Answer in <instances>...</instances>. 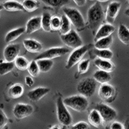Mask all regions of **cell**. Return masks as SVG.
Returning <instances> with one entry per match:
<instances>
[{
    "mask_svg": "<svg viewBox=\"0 0 129 129\" xmlns=\"http://www.w3.org/2000/svg\"><path fill=\"white\" fill-rule=\"evenodd\" d=\"M69 52H70L69 49L66 47H53L43 52L36 57L34 60L37 61L39 59H44L52 60V59L64 56Z\"/></svg>",
    "mask_w": 129,
    "mask_h": 129,
    "instance_id": "obj_7",
    "label": "cell"
},
{
    "mask_svg": "<svg viewBox=\"0 0 129 129\" xmlns=\"http://www.w3.org/2000/svg\"><path fill=\"white\" fill-rule=\"evenodd\" d=\"M114 30L115 27L112 25L107 23L101 25V26L95 33L94 41L96 42L101 39L110 36L113 32H114Z\"/></svg>",
    "mask_w": 129,
    "mask_h": 129,
    "instance_id": "obj_14",
    "label": "cell"
},
{
    "mask_svg": "<svg viewBox=\"0 0 129 129\" xmlns=\"http://www.w3.org/2000/svg\"><path fill=\"white\" fill-rule=\"evenodd\" d=\"M8 118L5 114L4 112L0 109V129H3L5 126L7 125Z\"/></svg>",
    "mask_w": 129,
    "mask_h": 129,
    "instance_id": "obj_37",
    "label": "cell"
},
{
    "mask_svg": "<svg viewBox=\"0 0 129 129\" xmlns=\"http://www.w3.org/2000/svg\"><path fill=\"white\" fill-rule=\"evenodd\" d=\"M50 88L46 87H38L27 93V97L32 101H38L50 92Z\"/></svg>",
    "mask_w": 129,
    "mask_h": 129,
    "instance_id": "obj_15",
    "label": "cell"
},
{
    "mask_svg": "<svg viewBox=\"0 0 129 129\" xmlns=\"http://www.w3.org/2000/svg\"><path fill=\"white\" fill-rule=\"evenodd\" d=\"M50 129H60V128H59V126H57V125H55V126L50 128Z\"/></svg>",
    "mask_w": 129,
    "mask_h": 129,
    "instance_id": "obj_44",
    "label": "cell"
},
{
    "mask_svg": "<svg viewBox=\"0 0 129 129\" xmlns=\"http://www.w3.org/2000/svg\"><path fill=\"white\" fill-rule=\"evenodd\" d=\"M94 64L100 71H105L109 73L112 72L115 69L114 65L110 61L105 60L102 59H95L94 61Z\"/></svg>",
    "mask_w": 129,
    "mask_h": 129,
    "instance_id": "obj_18",
    "label": "cell"
},
{
    "mask_svg": "<svg viewBox=\"0 0 129 129\" xmlns=\"http://www.w3.org/2000/svg\"><path fill=\"white\" fill-rule=\"evenodd\" d=\"M100 98L105 103H111L115 99L116 90L109 83L101 85L98 91Z\"/></svg>",
    "mask_w": 129,
    "mask_h": 129,
    "instance_id": "obj_10",
    "label": "cell"
},
{
    "mask_svg": "<svg viewBox=\"0 0 129 129\" xmlns=\"http://www.w3.org/2000/svg\"><path fill=\"white\" fill-rule=\"evenodd\" d=\"M36 62L38 65L40 71L43 73H46L50 71L54 65V63L50 59H39V60H37Z\"/></svg>",
    "mask_w": 129,
    "mask_h": 129,
    "instance_id": "obj_26",
    "label": "cell"
},
{
    "mask_svg": "<svg viewBox=\"0 0 129 129\" xmlns=\"http://www.w3.org/2000/svg\"><path fill=\"white\" fill-rule=\"evenodd\" d=\"M57 120L61 125L63 126H69L72 123V117L67 107L63 103V100L59 97L56 101Z\"/></svg>",
    "mask_w": 129,
    "mask_h": 129,
    "instance_id": "obj_4",
    "label": "cell"
},
{
    "mask_svg": "<svg viewBox=\"0 0 129 129\" xmlns=\"http://www.w3.org/2000/svg\"><path fill=\"white\" fill-rule=\"evenodd\" d=\"M30 63L28 61L22 56H18L14 61L16 67L21 71H24L27 70L29 66Z\"/></svg>",
    "mask_w": 129,
    "mask_h": 129,
    "instance_id": "obj_28",
    "label": "cell"
},
{
    "mask_svg": "<svg viewBox=\"0 0 129 129\" xmlns=\"http://www.w3.org/2000/svg\"><path fill=\"white\" fill-rule=\"evenodd\" d=\"M110 129H124L123 125L119 122L115 121L113 122L110 125Z\"/></svg>",
    "mask_w": 129,
    "mask_h": 129,
    "instance_id": "obj_39",
    "label": "cell"
},
{
    "mask_svg": "<svg viewBox=\"0 0 129 129\" xmlns=\"http://www.w3.org/2000/svg\"><path fill=\"white\" fill-rule=\"evenodd\" d=\"M51 18L50 13L45 12L41 16V28L45 32H50L51 29Z\"/></svg>",
    "mask_w": 129,
    "mask_h": 129,
    "instance_id": "obj_27",
    "label": "cell"
},
{
    "mask_svg": "<svg viewBox=\"0 0 129 129\" xmlns=\"http://www.w3.org/2000/svg\"><path fill=\"white\" fill-rule=\"evenodd\" d=\"M95 109L100 113V116L103 119V121L104 122H107V123L112 122L115 120L117 117V112L112 107L104 103L97 104Z\"/></svg>",
    "mask_w": 129,
    "mask_h": 129,
    "instance_id": "obj_9",
    "label": "cell"
},
{
    "mask_svg": "<svg viewBox=\"0 0 129 129\" xmlns=\"http://www.w3.org/2000/svg\"><path fill=\"white\" fill-rule=\"evenodd\" d=\"M90 65V61L88 59L81 61L78 63V72L79 74H83L87 73L88 71Z\"/></svg>",
    "mask_w": 129,
    "mask_h": 129,
    "instance_id": "obj_35",
    "label": "cell"
},
{
    "mask_svg": "<svg viewBox=\"0 0 129 129\" xmlns=\"http://www.w3.org/2000/svg\"><path fill=\"white\" fill-rule=\"evenodd\" d=\"M63 12L77 30L81 32L85 29V22L79 10L74 8L64 7Z\"/></svg>",
    "mask_w": 129,
    "mask_h": 129,
    "instance_id": "obj_3",
    "label": "cell"
},
{
    "mask_svg": "<svg viewBox=\"0 0 129 129\" xmlns=\"http://www.w3.org/2000/svg\"><path fill=\"white\" fill-rule=\"evenodd\" d=\"M93 78L96 82L100 83L101 85H103V84L108 83L111 80L112 76L109 72L99 70L94 73Z\"/></svg>",
    "mask_w": 129,
    "mask_h": 129,
    "instance_id": "obj_19",
    "label": "cell"
},
{
    "mask_svg": "<svg viewBox=\"0 0 129 129\" xmlns=\"http://www.w3.org/2000/svg\"><path fill=\"white\" fill-rule=\"evenodd\" d=\"M71 129H90V126L86 122L80 121L73 125Z\"/></svg>",
    "mask_w": 129,
    "mask_h": 129,
    "instance_id": "obj_38",
    "label": "cell"
},
{
    "mask_svg": "<svg viewBox=\"0 0 129 129\" xmlns=\"http://www.w3.org/2000/svg\"><path fill=\"white\" fill-rule=\"evenodd\" d=\"M121 8V3L117 2H112L108 5L105 15V19L108 24L113 25L117 18Z\"/></svg>",
    "mask_w": 129,
    "mask_h": 129,
    "instance_id": "obj_12",
    "label": "cell"
},
{
    "mask_svg": "<svg viewBox=\"0 0 129 129\" xmlns=\"http://www.w3.org/2000/svg\"><path fill=\"white\" fill-rule=\"evenodd\" d=\"M61 40L65 45L74 49H77L83 46L82 40L74 30H71L67 34L61 35Z\"/></svg>",
    "mask_w": 129,
    "mask_h": 129,
    "instance_id": "obj_8",
    "label": "cell"
},
{
    "mask_svg": "<svg viewBox=\"0 0 129 129\" xmlns=\"http://www.w3.org/2000/svg\"><path fill=\"white\" fill-rule=\"evenodd\" d=\"M25 32V28L24 27H20V28L12 30L7 34L5 38V41L7 43L12 42L17 40L18 38H19V36L22 35Z\"/></svg>",
    "mask_w": 129,
    "mask_h": 129,
    "instance_id": "obj_21",
    "label": "cell"
},
{
    "mask_svg": "<svg viewBox=\"0 0 129 129\" xmlns=\"http://www.w3.org/2000/svg\"><path fill=\"white\" fill-rule=\"evenodd\" d=\"M63 103L66 107L79 112L86 111L89 105L88 99L80 94L66 98L63 100Z\"/></svg>",
    "mask_w": 129,
    "mask_h": 129,
    "instance_id": "obj_2",
    "label": "cell"
},
{
    "mask_svg": "<svg viewBox=\"0 0 129 129\" xmlns=\"http://www.w3.org/2000/svg\"><path fill=\"white\" fill-rule=\"evenodd\" d=\"M23 44L25 49L30 53L40 52L43 49L42 45L40 42L32 39H26L23 41Z\"/></svg>",
    "mask_w": 129,
    "mask_h": 129,
    "instance_id": "obj_17",
    "label": "cell"
},
{
    "mask_svg": "<svg viewBox=\"0 0 129 129\" xmlns=\"http://www.w3.org/2000/svg\"><path fill=\"white\" fill-rule=\"evenodd\" d=\"M15 67L14 63L9 62H0V76H4L10 72Z\"/></svg>",
    "mask_w": 129,
    "mask_h": 129,
    "instance_id": "obj_32",
    "label": "cell"
},
{
    "mask_svg": "<svg viewBox=\"0 0 129 129\" xmlns=\"http://www.w3.org/2000/svg\"><path fill=\"white\" fill-rule=\"evenodd\" d=\"M24 92V88L23 85L20 84H15L9 88L8 91V94L9 97L12 99L19 98L22 96Z\"/></svg>",
    "mask_w": 129,
    "mask_h": 129,
    "instance_id": "obj_24",
    "label": "cell"
},
{
    "mask_svg": "<svg viewBox=\"0 0 129 129\" xmlns=\"http://www.w3.org/2000/svg\"><path fill=\"white\" fill-rule=\"evenodd\" d=\"M25 81L26 85L29 87H32V85H34V83L33 79L30 76H26L25 79Z\"/></svg>",
    "mask_w": 129,
    "mask_h": 129,
    "instance_id": "obj_40",
    "label": "cell"
},
{
    "mask_svg": "<svg viewBox=\"0 0 129 129\" xmlns=\"http://www.w3.org/2000/svg\"><path fill=\"white\" fill-rule=\"evenodd\" d=\"M61 25V19L59 16H52L51 18V29L52 30H59Z\"/></svg>",
    "mask_w": 129,
    "mask_h": 129,
    "instance_id": "obj_36",
    "label": "cell"
},
{
    "mask_svg": "<svg viewBox=\"0 0 129 129\" xmlns=\"http://www.w3.org/2000/svg\"><path fill=\"white\" fill-rule=\"evenodd\" d=\"M105 18L103 8L99 2H95L88 9L87 12V25L93 32L98 31Z\"/></svg>",
    "mask_w": 129,
    "mask_h": 129,
    "instance_id": "obj_1",
    "label": "cell"
},
{
    "mask_svg": "<svg viewBox=\"0 0 129 129\" xmlns=\"http://www.w3.org/2000/svg\"><path fill=\"white\" fill-rule=\"evenodd\" d=\"M3 9L8 12H17V11H23L24 9L22 4L19 2L9 1L6 2L3 5Z\"/></svg>",
    "mask_w": 129,
    "mask_h": 129,
    "instance_id": "obj_25",
    "label": "cell"
},
{
    "mask_svg": "<svg viewBox=\"0 0 129 129\" xmlns=\"http://www.w3.org/2000/svg\"><path fill=\"white\" fill-rule=\"evenodd\" d=\"M90 48V45H84L81 47H79L77 49H75L71 53V54L70 55L69 59H68L67 63L66 66H65L66 69H71L76 64L79 63Z\"/></svg>",
    "mask_w": 129,
    "mask_h": 129,
    "instance_id": "obj_6",
    "label": "cell"
},
{
    "mask_svg": "<svg viewBox=\"0 0 129 129\" xmlns=\"http://www.w3.org/2000/svg\"><path fill=\"white\" fill-rule=\"evenodd\" d=\"M88 119L90 124L96 128L100 127L103 122V119L101 118L100 113L95 109H94L90 112Z\"/></svg>",
    "mask_w": 129,
    "mask_h": 129,
    "instance_id": "obj_22",
    "label": "cell"
},
{
    "mask_svg": "<svg viewBox=\"0 0 129 129\" xmlns=\"http://www.w3.org/2000/svg\"><path fill=\"white\" fill-rule=\"evenodd\" d=\"M112 42L113 38L112 36H110L105 38L101 39L95 42L94 47L95 49H98V50H109V48L111 47L112 44Z\"/></svg>",
    "mask_w": 129,
    "mask_h": 129,
    "instance_id": "obj_23",
    "label": "cell"
},
{
    "mask_svg": "<svg viewBox=\"0 0 129 129\" xmlns=\"http://www.w3.org/2000/svg\"><path fill=\"white\" fill-rule=\"evenodd\" d=\"M3 5H0V11H1V10H3Z\"/></svg>",
    "mask_w": 129,
    "mask_h": 129,
    "instance_id": "obj_45",
    "label": "cell"
},
{
    "mask_svg": "<svg viewBox=\"0 0 129 129\" xmlns=\"http://www.w3.org/2000/svg\"><path fill=\"white\" fill-rule=\"evenodd\" d=\"M117 36L123 44L129 45V29L123 24H121L117 30Z\"/></svg>",
    "mask_w": 129,
    "mask_h": 129,
    "instance_id": "obj_20",
    "label": "cell"
},
{
    "mask_svg": "<svg viewBox=\"0 0 129 129\" xmlns=\"http://www.w3.org/2000/svg\"><path fill=\"white\" fill-rule=\"evenodd\" d=\"M74 2L78 7H83L86 4V3H87V2L85 0H74Z\"/></svg>",
    "mask_w": 129,
    "mask_h": 129,
    "instance_id": "obj_41",
    "label": "cell"
},
{
    "mask_svg": "<svg viewBox=\"0 0 129 129\" xmlns=\"http://www.w3.org/2000/svg\"><path fill=\"white\" fill-rule=\"evenodd\" d=\"M27 70H28L29 74L32 77H34V78H36L40 74V69H39L38 65L37 64L36 61L35 60H33L31 62H30L29 66H28Z\"/></svg>",
    "mask_w": 129,
    "mask_h": 129,
    "instance_id": "obj_34",
    "label": "cell"
},
{
    "mask_svg": "<svg viewBox=\"0 0 129 129\" xmlns=\"http://www.w3.org/2000/svg\"><path fill=\"white\" fill-rule=\"evenodd\" d=\"M61 19V28L59 29L61 34V35H65V34H69L71 31V21L69 20V19L65 15L62 16Z\"/></svg>",
    "mask_w": 129,
    "mask_h": 129,
    "instance_id": "obj_29",
    "label": "cell"
},
{
    "mask_svg": "<svg viewBox=\"0 0 129 129\" xmlns=\"http://www.w3.org/2000/svg\"><path fill=\"white\" fill-rule=\"evenodd\" d=\"M123 127H124V129H129V117H126V119L124 121Z\"/></svg>",
    "mask_w": 129,
    "mask_h": 129,
    "instance_id": "obj_42",
    "label": "cell"
},
{
    "mask_svg": "<svg viewBox=\"0 0 129 129\" xmlns=\"http://www.w3.org/2000/svg\"><path fill=\"white\" fill-rule=\"evenodd\" d=\"M41 28V17L36 16L31 18L26 23L25 32L26 34H31Z\"/></svg>",
    "mask_w": 129,
    "mask_h": 129,
    "instance_id": "obj_16",
    "label": "cell"
},
{
    "mask_svg": "<svg viewBox=\"0 0 129 129\" xmlns=\"http://www.w3.org/2000/svg\"><path fill=\"white\" fill-rule=\"evenodd\" d=\"M128 3H129V1H128Z\"/></svg>",
    "mask_w": 129,
    "mask_h": 129,
    "instance_id": "obj_46",
    "label": "cell"
},
{
    "mask_svg": "<svg viewBox=\"0 0 129 129\" xmlns=\"http://www.w3.org/2000/svg\"><path fill=\"white\" fill-rule=\"evenodd\" d=\"M97 83L94 78H85L81 81L77 86V90L80 95L90 98L94 95L96 90Z\"/></svg>",
    "mask_w": 129,
    "mask_h": 129,
    "instance_id": "obj_5",
    "label": "cell"
},
{
    "mask_svg": "<svg viewBox=\"0 0 129 129\" xmlns=\"http://www.w3.org/2000/svg\"><path fill=\"white\" fill-rule=\"evenodd\" d=\"M125 14L129 18V8L125 11Z\"/></svg>",
    "mask_w": 129,
    "mask_h": 129,
    "instance_id": "obj_43",
    "label": "cell"
},
{
    "mask_svg": "<svg viewBox=\"0 0 129 129\" xmlns=\"http://www.w3.org/2000/svg\"><path fill=\"white\" fill-rule=\"evenodd\" d=\"M94 54L98 57V58L105 59V60H110L112 58L113 53L110 50H98L94 49Z\"/></svg>",
    "mask_w": 129,
    "mask_h": 129,
    "instance_id": "obj_30",
    "label": "cell"
},
{
    "mask_svg": "<svg viewBox=\"0 0 129 129\" xmlns=\"http://www.w3.org/2000/svg\"><path fill=\"white\" fill-rule=\"evenodd\" d=\"M34 112V107L29 104L18 103L13 109V114L16 118L22 119L30 116Z\"/></svg>",
    "mask_w": 129,
    "mask_h": 129,
    "instance_id": "obj_11",
    "label": "cell"
},
{
    "mask_svg": "<svg viewBox=\"0 0 129 129\" xmlns=\"http://www.w3.org/2000/svg\"><path fill=\"white\" fill-rule=\"evenodd\" d=\"M20 51V47L18 44H10L7 46L5 48L3 56L6 62L13 63L15 61L16 58L18 57V55Z\"/></svg>",
    "mask_w": 129,
    "mask_h": 129,
    "instance_id": "obj_13",
    "label": "cell"
},
{
    "mask_svg": "<svg viewBox=\"0 0 129 129\" xmlns=\"http://www.w3.org/2000/svg\"><path fill=\"white\" fill-rule=\"evenodd\" d=\"M24 10L26 12H32L39 8V3L36 1H31V0H26L24 1L22 3Z\"/></svg>",
    "mask_w": 129,
    "mask_h": 129,
    "instance_id": "obj_31",
    "label": "cell"
},
{
    "mask_svg": "<svg viewBox=\"0 0 129 129\" xmlns=\"http://www.w3.org/2000/svg\"><path fill=\"white\" fill-rule=\"evenodd\" d=\"M42 2L52 7L60 8L64 5L67 4L69 1L68 0H44Z\"/></svg>",
    "mask_w": 129,
    "mask_h": 129,
    "instance_id": "obj_33",
    "label": "cell"
}]
</instances>
